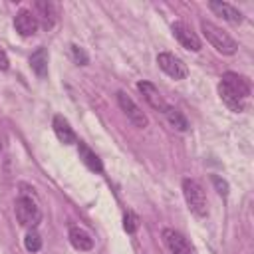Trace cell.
Segmentation results:
<instances>
[{"instance_id":"obj_1","label":"cell","mask_w":254,"mask_h":254,"mask_svg":"<svg viewBox=\"0 0 254 254\" xmlns=\"http://www.w3.org/2000/svg\"><path fill=\"white\" fill-rule=\"evenodd\" d=\"M250 91H252V85L246 75H240L236 71H226L220 77L218 95L224 101V105L236 113L246 109V99H248Z\"/></svg>"},{"instance_id":"obj_2","label":"cell","mask_w":254,"mask_h":254,"mask_svg":"<svg viewBox=\"0 0 254 254\" xmlns=\"http://www.w3.org/2000/svg\"><path fill=\"white\" fill-rule=\"evenodd\" d=\"M200 32L206 38V42L220 54L232 56L238 50V44L234 42V38H230L222 28H218L216 24L208 22V20H200Z\"/></svg>"},{"instance_id":"obj_3","label":"cell","mask_w":254,"mask_h":254,"mask_svg":"<svg viewBox=\"0 0 254 254\" xmlns=\"http://www.w3.org/2000/svg\"><path fill=\"white\" fill-rule=\"evenodd\" d=\"M183 194H185V200H187V204H189L192 214L206 216V212H208V208H206V194H204V189L200 187L198 181L185 179L183 181Z\"/></svg>"},{"instance_id":"obj_4","label":"cell","mask_w":254,"mask_h":254,"mask_svg":"<svg viewBox=\"0 0 254 254\" xmlns=\"http://www.w3.org/2000/svg\"><path fill=\"white\" fill-rule=\"evenodd\" d=\"M16 218L22 226H28V228H36L42 220V212H40V206L36 204V200L32 196H20L16 200Z\"/></svg>"},{"instance_id":"obj_5","label":"cell","mask_w":254,"mask_h":254,"mask_svg":"<svg viewBox=\"0 0 254 254\" xmlns=\"http://www.w3.org/2000/svg\"><path fill=\"white\" fill-rule=\"evenodd\" d=\"M157 64H159V67H161L169 77H173V79H185V77L189 75L187 64H185L181 58H177L175 54H171V52H161V54L157 56Z\"/></svg>"},{"instance_id":"obj_6","label":"cell","mask_w":254,"mask_h":254,"mask_svg":"<svg viewBox=\"0 0 254 254\" xmlns=\"http://www.w3.org/2000/svg\"><path fill=\"white\" fill-rule=\"evenodd\" d=\"M117 103H119L121 111L127 115V119H129L135 127H139V129H145V127H147V123H149L147 115L141 111V107H139L125 91H117Z\"/></svg>"},{"instance_id":"obj_7","label":"cell","mask_w":254,"mask_h":254,"mask_svg":"<svg viewBox=\"0 0 254 254\" xmlns=\"http://www.w3.org/2000/svg\"><path fill=\"white\" fill-rule=\"evenodd\" d=\"M171 30H173V36L179 40V44H181L185 50H189V52H200L202 44H200L198 36H196L185 22H173Z\"/></svg>"},{"instance_id":"obj_8","label":"cell","mask_w":254,"mask_h":254,"mask_svg":"<svg viewBox=\"0 0 254 254\" xmlns=\"http://www.w3.org/2000/svg\"><path fill=\"white\" fill-rule=\"evenodd\" d=\"M163 242L171 254H192V246L189 244V240L175 228L163 230Z\"/></svg>"},{"instance_id":"obj_9","label":"cell","mask_w":254,"mask_h":254,"mask_svg":"<svg viewBox=\"0 0 254 254\" xmlns=\"http://www.w3.org/2000/svg\"><path fill=\"white\" fill-rule=\"evenodd\" d=\"M38 20H36V14L32 10H18L16 16H14V28L20 36H34L36 30H38Z\"/></svg>"},{"instance_id":"obj_10","label":"cell","mask_w":254,"mask_h":254,"mask_svg":"<svg viewBox=\"0 0 254 254\" xmlns=\"http://www.w3.org/2000/svg\"><path fill=\"white\" fill-rule=\"evenodd\" d=\"M137 89L141 91V95L145 97V101L153 107V109H157V111H161V113H165L167 111V101L163 99V95H161V91L151 83V81H139L137 83Z\"/></svg>"},{"instance_id":"obj_11","label":"cell","mask_w":254,"mask_h":254,"mask_svg":"<svg viewBox=\"0 0 254 254\" xmlns=\"http://www.w3.org/2000/svg\"><path fill=\"white\" fill-rule=\"evenodd\" d=\"M52 125H54V133H56V137L60 139V143H64V145H73V143H77L75 133H73V129L69 127V123H67L65 117L56 115Z\"/></svg>"},{"instance_id":"obj_12","label":"cell","mask_w":254,"mask_h":254,"mask_svg":"<svg viewBox=\"0 0 254 254\" xmlns=\"http://www.w3.org/2000/svg\"><path fill=\"white\" fill-rule=\"evenodd\" d=\"M67 236H69L71 246H73L75 250H79V252H87V250L93 248V238H91L81 226H71L69 232H67Z\"/></svg>"},{"instance_id":"obj_13","label":"cell","mask_w":254,"mask_h":254,"mask_svg":"<svg viewBox=\"0 0 254 254\" xmlns=\"http://www.w3.org/2000/svg\"><path fill=\"white\" fill-rule=\"evenodd\" d=\"M36 10H38V16H36L38 24H42L46 30H50L56 24V8H54V4L48 2V0H38L36 2Z\"/></svg>"},{"instance_id":"obj_14","label":"cell","mask_w":254,"mask_h":254,"mask_svg":"<svg viewBox=\"0 0 254 254\" xmlns=\"http://www.w3.org/2000/svg\"><path fill=\"white\" fill-rule=\"evenodd\" d=\"M208 8L214 14H218L220 18H224V20H228L232 24H240L242 22V14L228 2H208Z\"/></svg>"},{"instance_id":"obj_15","label":"cell","mask_w":254,"mask_h":254,"mask_svg":"<svg viewBox=\"0 0 254 254\" xmlns=\"http://www.w3.org/2000/svg\"><path fill=\"white\" fill-rule=\"evenodd\" d=\"M77 153H79V159L83 161V165L89 169V171H95V173H101L103 171V165H101V159L85 145V143H77Z\"/></svg>"},{"instance_id":"obj_16","label":"cell","mask_w":254,"mask_h":254,"mask_svg":"<svg viewBox=\"0 0 254 254\" xmlns=\"http://www.w3.org/2000/svg\"><path fill=\"white\" fill-rule=\"evenodd\" d=\"M30 65H32V69H34V73L38 77H46L48 75V52H46V48H38L30 56Z\"/></svg>"},{"instance_id":"obj_17","label":"cell","mask_w":254,"mask_h":254,"mask_svg":"<svg viewBox=\"0 0 254 254\" xmlns=\"http://www.w3.org/2000/svg\"><path fill=\"white\" fill-rule=\"evenodd\" d=\"M165 115H167V121H169L177 131H187V129H189V121H187V117H185L179 109H175V107H167Z\"/></svg>"},{"instance_id":"obj_18","label":"cell","mask_w":254,"mask_h":254,"mask_svg":"<svg viewBox=\"0 0 254 254\" xmlns=\"http://www.w3.org/2000/svg\"><path fill=\"white\" fill-rule=\"evenodd\" d=\"M24 246H26V250H28V252H38V250L42 248V236H40L34 228H30V230L26 232Z\"/></svg>"},{"instance_id":"obj_19","label":"cell","mask_w":254,"mask_h":254,"mask_svg":"<svg viewBox=\"0 0 254 254\" xmlns=\"http://www.w3.org/2000/svg\"><path fill=\"white\" fill-rule=\"evenodd\" d=\"M69 50H71V58H73V62H75L77 65H87V64H89V56H87V52H85L83 48L71 44Z\"/></svg>"},{"instance_id":"obj_20","label":"cell","mask_w":254,"mask_h":254,"mask_svg":"<svg viewBox=\"0 0 254 254\" xmlns=\"http://www.w3.org/2000/svg\"><path fill=\"white\" fill-rule=\"evenodd\" d=\"M123 228H125V232H129V234H133V232H137V228H139V218H137V214L135 212H125V216H123Z\"/></svg>"},{"instance_id":"obj_21","label":"cell","mask_w":254,"mask_h":254,"mask_svg":"<svg viewBox=\"0 0 254 254\" xmlns=\"http://www.w3.org/2000/svg\"><path fill=\"white\" fill-rule=\"evenodd\" d=\"M210 181H212V185H214V189H216V192L220 196H228V183L224 179H220L218 175H212Z\"/></svg>"},{"instance_id":"obj_22","label":"cell","mask_w":254,"mask_h":254,"mask_svg":"<svg viewBox=\"0 0 254 254\" xmlns=\"http://www.w3.org/2000/svg\"><path fill=\"white\" fill-rule=\"evenodd\" d=\"M8 65H10L8 56H6V52L0 48V69H8Z\"/></svg>"}]
</instances>
